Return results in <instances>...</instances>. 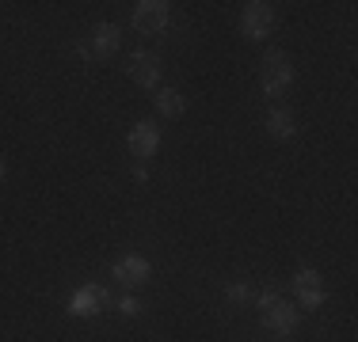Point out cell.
I'll return each instance as SVG.
<instances>
[{
  "label": "cell",
  "instance_id": "3",
  "mask_svg": "<svg viewBox=\"0 0 358 342\" xmlns=\"http://www.w3.org/2000/svg\"><path fill=\"white\" fill-rule=\"evenodd\" d=\"M275 4H267V0H252V4H244L241 12V31L248 34V38H267L271 31H275Z\"/></svg>",
  "mask_w": 358,
  "mask_h": 342
},
{
  "label": "cell",
  "instance_id": "5",
  "mask_svg": "<svg viewBox=\"0 0 358 342\" xmlns=\"http://www.w3.org/2000/svg\"><path fill=\"white\" fill-rule=\"evenodd\" d=\"M126 73H130V80L141 84V88H157L160 84V57L152 54V50H134L130 61H126Z\"/></svg>",
  "mask_w": 358,
  "mask_h": 342
},
{
  "label": "cell",
  "instance_id": "10",
  "mask_svg": "<svg viewBox=\"0 0 358 342\" xmlns=\"http://www.w3.org/2000/svg\"><path fill=\"white\" fill-rule=\"evenodd\" d=\"M92 57H115L118 54V46H122V31L115 27V23H99V27H92Z\"/></svg>",
  "mask_w": 358,
  "mask_h": 342
},
{
  "label": "cell",
  "instance_id": "14",
  "mask_svg": "<svg viewBox=\"0 0 358 342\" xmlns=\"http://www.w3.org/2000/svg\"><path fill=\"white\" fill-rule=\"evenodd\" d=\"M138 312H141V301H138V297H118V315H126V320H134Z\"/></svg>",
  "mask_w": 358,
  "mask_h": 342
},
{
  "label": "cell",
  "instance_id": "4",
  "mask_svg": "<svg viewBox=\"0 0 358 342\" xmlns=\"http://www.w3.org/2000/svg\"><path fill=\"white\" fill-rule=\"evenodd\" d=\"M168 15H172V4H168V0H141V4H134V31L160 34L168 27Z\"/></svg>",
  "mask_w": 358,
  "mask_h": 342
},
{
  "label": "cell",
  "instance_id": "7",
  "mask_svg": "<svg viewBox=\"0 0 358 342\" xmlns=\"http://www.w3.org/2000/svg\"><path fill=\"white\" fill-rule=\"evenodd\" d=\"M107 304V289L103 285H80L73 293V301H69V315H76V320H92V315H99V308Z\"/></svg>",
  "mask_w": 358,
  "mask_h": 342
},
{
  "label": "cell",
  "instance_id": "6",
  "mask_svg": "<svg viewBox=\"0 0 358 342\" xmlns=\"http://www.w3.org/2000/svg\"><path fill=\"white\" fill-rule=\"evenodd\" d=\"M110 274H115V281L122 289H141L145 281L152 278V267H149V259H141V255H126V259H118L115 267H110Z\"/></svg>",
  "mask_w": 358,
  "mask_h": 342
},
{
  "label": "cell",
  "instance_id": "12",
  "mask_svg": "<svg viewBox=\"0 0 358 342\" xmlns=\"http://www.w3.org/2000/svg\"><path fill=\"white\" fill-rule=\"evenodd\" d=\"M157 110H160V114H164V118H179V114H183V110H187V99L179 96L176 88H164V91H160V96H157Z\"/></svg>",
  "mask_w": 358,
  "mask_h": 342
},
{
  "label": "cell",
  "instance_id": "15",
  "mask_svg": "<svg viewBox=\"0 0 358 342\" xmlns=\"http://www.w3.org/2000/svg\"><path fill=\"white\" fill-rule=\"evenodd\" d=\"M0 179H4V160H0Z\"/></svg>",
  "mask_w": 358,
  "mask_h": 342
},
{
  "label": "cell",
  "instance_id": "13",
  "mask_svg": "<svg viewBox=\"0 0 358 342\" xmlns=\"http://www.w3.org/2000/svg\"><path fill=\"white\" fill-rule=\"evenodd\" d=\"M225 297H229V301H233V304H241V301H248V297H252V289H248V281H233V285H229V289H225Z\"/></svg>",
  "mask_w": 358,
  "mask_h": 342
},
{
  "label": "cell",
  "instance_id": "11",
  "mask_svg": "<svg viewBox=\"0 0 358 342\" xmlns=\"http://www.w3.org/2000/svg\"><path fill=\"white\" fill-rule=\"evenodd\" d=\"M267 133L275 137V141H289V137L297 133V118H294V110H286V107H271V114H267Z\"/></svg>",
  "mask_w": 358,
  "mask_h": 342
},
{
  "label": "cell",
  "instance_id": "1",
  "mask_svg": "<svg viewBox=\"0 0 358 342\" xmlns=\"http://www.w3.org/2000/svg\"><path fill=\"white\" fill-rule=\"evenodd\" d=\"M259 312H263V327L275 331V335H294L297 323H301V312L294 304H286L278 297V289H263L259 293Z\"/></svg>",
  "mask_w": 358,
  "mask_h": 342
},
{
  "label": "cell",
  "instance_id": "8",
  "mask_svg": "<svg viewBox=\"0 0 358 342\" xmlns=\"http://www.w3.org/2000/svg\"><path fill=\"white\" fill-rule=\"evenodd\" d=\"M294 293H297V304H305V308H320L324 297H328L324 293V278L309 267L294 274Z\"/></svg>",
  "mask_w": 358,
  "mask_h": 342
},
{
  "label": "cell",
  "instance_id": "9",
  "mask_svg": "<svg viewBox=\"0 0 358 342\" xmlns=\"http://www.w3.org/2000/svg\"><path fill=\"white\" fill-rule=\"evenodd\" d=\"M126 144H130V152L138 160H152L157 149H160V130L149 122V118H141V122L130 130V137H126Z\"/></svg>",
  "mask_w": 358,
  "mask_h": 342
},
{
  "label": "cell",
  "instance_id": "2",
  "mask_svg": "<svg viewBox=\"0 0 358 342\" xmlns=\"http://www.w3.org/2000/svg\"><path fill=\"white\" fill-rule=\"evenodd\" d=\"M259 84H263V91H267L271 99H278L289 84H294V61H289L282 50H267V54H263Z\"/></svg>",
  "mask_w": 358,
  "mask_h": 342
}]
</instances>
